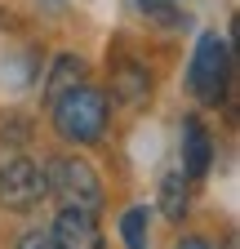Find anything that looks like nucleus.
Returning <instances> with one entry per match:
<instances>
[{"mask_svg": "<svg viewBox=\"0 0 240 249\" xmlns=\"http://www.w3.org/2000/svg\"><path fill=\"white\" fill-rule=\"evenodd\" d=\"M53 124L67 142H98L107 129V93L76 80L53 98Z\"/></svg>", "mask_w": 240, "mask_h": 249, "instance_id": "nucleus-1", "label": "nucleus"}, {"mask_svg": "<svg viewBox=\"0 0 240 249\" xmlns=\"http://www.w3.org/2000/svg\"><path fill=\"white\" fill-rule=\"evenodd\" d=\"M45 187L63 205H76V209H89V213L103 209V182L89 169V160H80V156H53L49 169H45Z\"/></svg>", "mask_w": 240, "mask_h": 249, "instance_id": "nucleus-2", "label": "nucleus"}, {"mask_svg": "<svg viewBox=\"0 0 240 249\" xmlns=\"http://www.w3.org/2000/svg\"><path fill=\"white\" fill-rule=\"evenodd\" d=\"M58 249H103V231H98V218L89 209H76V205H63L58 223L49 227Z\"/></svg>", "mask_w": 240, "mask_h": 249, "instance_id": "nucleus-5", "label": "nucleus"}, {"mask_svg": "<svg viewBox=\"0 0 240 249\" xmlns=\"http://www.w3.org/2000/svg\"><path fill=\"white\" fill-rule=\"evenodd\" d=\"M191 192H187V178L183 174H169L165 182H160V209H165V218L169 223H183V213H187V200Z\"/></svg>", "mask_w": 240, "mask_h": 249, "instance_id": "nucleus-7", "label": "nucleus"}, {"mask_svg": "<svg viewBox=\"0 0 240 249\" xmlns=\"http://www.w3.org/2000/svg\"><path fill=\"white\" fill-rule=\"evenodd\" d=\"M120 236L129 249H147V209H129L120 218Z\"/></svg>", "mask_w": 240, "mask_h": 249, "instance_id": "nucleus-10", "label": "nucleus"}, {"mask_svg": "<svg viewBox=\"0 0 240 249\" xmlns=\"http://www.w3.org/2000/svg\"><path fill=\"white\" fill-rule=\"evenodd\" d=\"M45 196H49V187H45V169L36 160L18 156V160H9L5 169H0V205L5 209L27 213V209H36Z\"/></svg>", "mask_w": 240, "mask_h": 249, "instance_id": "nucleus-4", "label": "nucleus"}, {"mask_svg": "<svg viewBox=\"0 0 240 249\" xmlns=\"http://www.w3.org/2000/svg\"><path fill=\"white\" fill-rule=\"evenodd\" d=\"M76 80H80V62H76V53H63V58H58V67H53V76H49V85H45V93L58 98V93L71 89Z\"/></svg>", "mask_w": 240, "mask_h": 249, "instance_id": "nucleus-9", "label": "nucleus"}, {"mask_svg": "<svg viewBox=\"0 0 240 249\" xmlns=\"http://www.w3.org/2000/svg\"><path fill=\"white\" fill-rule=\"evenodd\" d=\"M116 89H120V98H125V103H142L147 93H152V80H147V71H138V67H120Z\"/></svg>", "mask_w": 240, "mask_h": 249, "instance_id": "nucleus-8", "label": "nucleus"}, {"mask_svg": "<svg viewBox=\"0 0 240 249\" xmlns=\"http://www.w3.org/2000/svg\"><path fill=\"white\" fill-rule=\"evenodd\" d=\"M178 249H209V245H205V240H196V236H187V240L178 245Z\"/></svg>", "mask_w": 240, "mask_h": 249, "instance_id": "nucleus-12", "label": "nucleus"}, {"mask_svg": "<svg viewBox=\"0 0 240 249\" xmlns=\"http://www.w3.org/2000/svg\"><path fill=\"white\" fill-rule=\"evenodd\" d=\"M187 80H191V93H196L200 103H218L223 93H227V80H231V49H227L223 36H214V31L200 36Z\"/></svg>", "mask_w": 240, "mask_h": 249, "instance_id": "nucleus-3", "label": "nucleus"}, {"mask_svg": "<svg viewBox=\"0 0 240 249\" xmlns=\"http://www.w3.org/2000/svg\"><path fill=\"white\" fill-rule=\"evenodd\" d=\"M209 160H214V142H209L205 124H200L196 116H187V120H183V165H187V174L200 178V174L209 169Z\"/></svg>", "mask_w": 240, "mask_h": 249, "instance_id": "nucleus-6", "label": "nucleus"}, {"mask_svg": "<svg viewBox=\"0 0 240 249\" xmlns=\"http://www.w3.org/2000/svg\"><path fill=\"white\" fill-rule=\"evenodd\" d=\"M18 249H58V240H53V231H27L18 240Z\"/></svg>", "mask_w": 240, "mask_h": 249, "instance_id": "nucleus-11", "label": "nucleus"}]
</instances>
